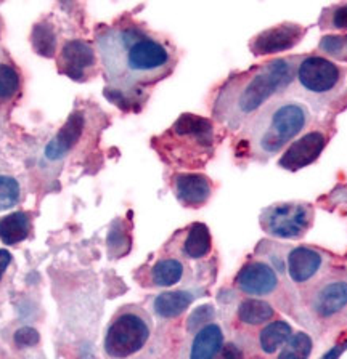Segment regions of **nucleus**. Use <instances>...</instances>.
Returning a JSON list of instances; mask_svg holds the SVG:
<instances>
[{
    "label": "nucleus",
    "mask_w": 347,
    "mask_h": 359,
    "mask_svg": "<svg viewBox=\"0 0 347 359\" xmlns=\"http://www.w3.org/2000/svg\"><path fill=\"white\" fill-rule=\"evenodd\" d=\"M306 29L296 22H282L261 34L251 41L249 48L256 56H267L288 52L304 37Z\"/></svg>",
    "instance_id": "6e6552de"
},
{
    "label": "nucleus",
    "mask_w": 347,
    "mask_h": 359,
    "mask_svg": "<svg viewBox=\"0 0 347 359\" xmlns=\"http://www.w3.org/2000/svg\"><path fill=\"white\" fill-rule=\"evenodd\" d=\"M313 348V341L306 332L291 335L287 345L282 348L278 359H309Z\"/></svg>",
    "instance_id": "5701e85b"
},
{
    "label": "nucleus",
    "mask_w": 347,
    "mask_h": 359,
    "mask_svg": "<svg viewBox=\"0 0 347 359\" xmlns=\"http://www.w3.org/2000/svg\"><path fill=\"white\" fill-rule=\"evenodd\" d=\"M312 112L298 98H277L244 123L237 140V154L267 161L288 148L306 132Z\"/></svg>",
    "instance_id": "7ed1b4c3"
},
{
    "label": "nucleus",
    "mask_w": 347,
    "mask_h": 359,
    "mask_svg": "<svg viewBox=\"0 0 347 359\" xmlns=\"http://www.w3.org/2000/svg\"><path fill=\"white\" fill-rule=\"evenodd\" d=\"M325 26L338 31H347V4L334 7L328 15V20H325Z\"/></svg>",
    "instance_id": "c85d7f7f"
},
{
    "label": "nucleus",
    "mask_w": 347,
    "mask_h": 359,
    "mask_svg": "<svg viewBox=\"0 0 347 359\" xmlns=\"http://www.w3.org/2000/svg\"><path fill=\"white\" fill-rule=\"evenodd\" d=\"M193 302V295L188 292L178 290V292H166L156 297L153 303V308L158 316L161 318H176L182 314Z\"/></svg>",
    "instance_id": "6ab92c4d"
},
{
    "label": "nucleus",
    "mask_w": 347,
    "mask_h": 359,
    "mask_svg": "<svg viewBox=\"0 0 347 359\" xmlns=\"http://www.w3.org/2000/svg\"><path fill=\"white\" fill-rule=\"evenodd\" d=\"M346 350H347V340L343 341V344H339V345H336L334 348H332V350H329L322 359H338Z\"/></svg>",
    "instance_id": "473e14b6"
},
{
    "label": "nucleus",
    "mask_w": 347,
    "mask_h": 359,
    "mask_svg": "<svg viewBox=\"0 0 347 359\" xmlns=\"http://www.w3.org/2000/svg\"><path fill=\"white\" fill-rule=\"evenodd\" d=\"M15 344L21 348H30L39 344V332L32 327H21L15 332Z\"/></svg>",
    "instance_id": "c756f323"
},
{
    "label": "nucleus",
    "mask_w": 347,
    "mask_h": 359,
    "mask_svg": "<svg viewBox=\"0 0 347 359\" xmlns=\"http://www.w3.org/2000/svg\"><path fill=\"white\" fill-rule=\"evenodd\" d=\"M98 50L105 74L114 92H137L167 76L172 52L158 39L137 26H116L98 36Z\"/></svg>",
    "instance_id": "f257e3e1"
},
{
    "label": "nucleus",
    "mask_w": 347,
    "mask_h": 359,
    "mask_svg": "<svg viewBox=\"0 0 347 359\" xmlns=\"http://www.w3.org/2000/svg\"><path fill=\"white\" fill-rule=\"evenodd\" d=\"M216 132L209 119L183 114L174 126L155 140L161 156L181 165L204 164L214 153Z\"/></svg>",
    "instance_id": "20e7f679"
},
{
    "label": "nucleus",
    "mask_w": 347,
    "mask_h": 359,
    "mask_svg": "<svg viewBox=\"0 0 347 359\" xmlns=\"http://www.w3.org/2000/svg\"><path fill=\"white\" fill-rule=\"evenodd\" d=\"M150 339V325L138 313H121L105 337V351L111 358H127L142 350Z\"/></svg>",
    "instance_id": "39448f33"
},
{
    "label": "nucleus",
    "mask_w": 347,
    "mask_h": 359,
    "mask_svg": "<svg viewBox=\"0 0 347 359\" xmlns=\"http://www.w3.org/2000/svg\"><path fill=\"white\" fill-rule=\"evenodd\" d=\"M291 335H293V327H291L289 323L278 319V321L268 323L266 327L261 330L259 345L266 353L272 355V353L278 351L280 348L287 345Z\"/></svg>",
    "instance_id": "a211bd4d"
},
{
    "label": "nucleus",
    "mask_w": 347,
    "mask_h": 359,
    "mask_svg": "<svg viewBox=\"0 0 347 359\" xmlns=\"http://www.w3.org/2000/svg\"><path fill=\"white\" fill-rule=\"evenodd\" d=\"M323 257L312 247H294L288 255V274L294 284H306L320 271Z\"/></svg>",
    "instance_id": "ddd939ff"
},
{
    "label": "nucleus",
    "mask_w": 347,
    "mask_h": 359,
    "mask_svg": "<svg viewBox=\"0 0 347 359\" xmlns=\"http://www.w3.org/2000/svg\"><path fill=\"white\" fill-rule=\"evenodd\" d=\"M212 318H214V310H212V306L204 305L197 308L188 318V330L203 329L204 325H208L206 323H209Z\"/></svg>",
    "instance_id": "cd10ccee"
},
{
    "label": "nucleus",
    "mask_w": 347,
    "mask_h": 359,
    "mask_svg": "<svg viewBox=\"0 0 347 359\" xmlns=\"http://www.w3.org/2000/svg\"><path fill=\"white\" fill-rule=\"evenodd\" d=\"M223 346V334L217 324H208L195 335L190 359H216Z\"/></svg>",
    "instance_id": "dca6fc26"
},
{
    "label": "nucleus",
    "mask_w": 347,
    "mask_h": 359,
    "mask_svg": "<svg viewBox=\"0 0 347 359\" xmlns=\"http://www.w3.org/2000/svg\"><path fill=\"white\" fill-rule=\"evenodd\" d=\"M31 231V222L27 213L15 212L0 220V239L4 244L13 245L27 238Z\"/></svg>",
    "instance_id": "f3484780"
},
{
    "label": "nucleus",
    "mask_w": 347,
    "mask_h": 359,
    "mask_svg": "<svg viewBox=\"0 0 347 359\" xmlns=\"http://www.w3.org/2000/svg\"><path fill=\"white\" fill-rule=\"evenodd\" d=\"M20 88V76L13 66L0 63V98H12Z\"/></svg>",
    "instance_id": "a878e982"
},
{
    "label": "nucleus",
    "mask_w": 347,
    "mask_h": 359,
    "mask_svg": "<svg viewBox=\"0 0 347 359\" xmlns=\"http://www.w3.org/2000/svg\"><path fill=\"white\" fill-rule=\"evenodd\" d=\"M84 130V117L79 112L70 116V119L61 127V130L55 135L52 142L47 144L46 156L50 161L61 159L76 144Z\"/></svg>",
    "instance_id": "2eb2a0df"
},
{
    "label": "nucleus",
    "mask_w": 347,
    "mask_h": 359,
    "mask_svg": "<svg viewBox=\"0 0 347 359\" xmlns=\"http://www.w3.org/2000/svg\"><path fill=\"white\" fill-rule=\"evenodd\" d=\"M20 201V184L12 177L0 175V210H7Z\"/></svg>",
    "instance_id": "bb28decb"
},
{
    "label": "nucleus",
    "mask_w": 347,
    "mask_h": 359,
    "mask_svg": "<svg viewBox=\"0 0 347 359\" xmlns=\"http://www.w3.org/2000/svg\"><path fill=\"white\" fill-rule=\"evenodd\" d=\"M183 276V265L177 258H164L159 260L151 269V280L158 287H171L177 284Z\"/></svg>",
    "instance_id": "4be33fe9"
},
{
    "label": "nucleus",
    "mask_w": 347,
    "mask_h": 359,
    "mask_svg": "<svg viewBox=\"0 0 347 359\" xmlns=\"http://www.w3.org/2000/svg\"><path fill=\"white\" fill-rule=\"evenodd\" d=\"M318 50L323 55L338 61H347V36L346 34H333L322 37Z\"/></svg>",
    "instance_id": "393cba45"
},
{
    "label": "nucleus",
    "mask_w": 347,
    "mask_h": 359,
    "mask_svg": "<svg viewBox=\"0 0 347 359\" xmlns=\"http://www.w3.org/2000/svg\"><path fill=\"white\" fill-rule=\"evenodd\" d=\"M10 262H12V254L8 250L0 249V279H2L4 273L7 271Z\"/></svg>",
    "instance_id": "2f4dec72"
},
{
    "label": "nucleus",
    "mask_w": 347,
    "mask_h": 359,
    "mask_svg": "<svg viewBox=\"0 0 347 359\" xmlns=\"http://www.w3.org/2000/svg\"><path fill=\"white\" fill-rule=\"evenodd\" d=\"M95 65L93 48L84 41H70L65 43L61 50L60 66L61 71L71 79L82 81L86 79L87 69H91Z\"/></svg>",
    "instance_id": "f8f14e48"
},
{
    "label": "nucleus",
    "mask_w": 347,
    "mask_h": 359,
    "mask_svg": "<svg viewBox=\"0 0 347 359\" xmlns=\"http://www.w3.org/2000/svg\"><path fill=\"white\" fill-rule=\"evenodd\" d=\"M211 247L212 239L208 226L203 223L192 224V228L188 229L185 241H183V254L188 258L198 260V258H203L209 254Z\"/></svg>",
    "instance_id": "aec40b11"
},
{
    "label": "nucleus",
    "mask_w": 347,
    "mask_h": 359,
    "mask_svg": "<svg viewBox=\"0 0 347 359\" xmlns=\"http://www.w3.org/2000/svg\"><path fill=\"white\" fill-rule=\"evenodd\" d=\"M262 228L280 239H299L312 223L310 205L302 202H283L264 210L261 217Z\"/></svg>",
    "instance_id": "423d86ee"
},
{
    "label": "nucleus",
    "mask_w": 347,
    "mask_h": 359,
    "mask_svg": "<svg viewBox=\"0 0 347 359\" xmlns=\"http://www.w3.org/2000/svg\"><path fill=\"white\" fill-rule=\"evenodd\" d=\"M32 45H34V50L39 55L52 58L55 50H57V37H55L52 27L46 22L34 26V29H32Z\"/></svg>",
    "instance_id": "b1692460"
},
{
    "label": "nucleus",
    "mask_w": 347,
    "mask_h": 359,
    "mask_svg": "<svg viewBox=\"0 0 347 359\" xmlns=\"http://www.w3.org/2000/svg\"><path fill=\"white\" fill-rule=\"evenodd\" d=\"M217 359H243V351L235 344H227L221 348Z\"/></svg>",
    "instance_id": "7c9ffc66"
},
{
    "label": "nucleus",
    "mask_w": 347,
    "mask_h": 359,
    "mask_svg": "<svg viewBox=\"0 0 347 359\" xmlns=\"http://www.w3.org/2000/svg\"><path fill=\"white\" fill-rule=\"evenodd\" d=\"M341 69L332 60L320 55L302 56L296 67L294 83L298 86L301 97L302 93L309 97H325L332 93L341 82Z\"/></svg>",
    "instance_id": "0eeeda50"
},
{
    "label": "nucleus",
    "mask_w": 347,
    "mask_h": 359,
    "mask_svg": "<svg viewBox=\"0 0 347 359\" xmlns=\"http://www.w3.org/2000/svg\"><path fill=\"white\" fill-rule=\"evenodd\" d=\"M301 58H273L228 79L216 97L214 119L230 130H238L268 103L288 92Z\"/></svg>",
    "instance_id": "f03ea898"
},
{
    "label": "nucleus",
    "mask_w": 347,
    "mask_h": 359,
    "mask_svg": "<svg viewBox=\"0 0 347 359\" xmlns=\"http://www.w3.org/2000/svg\"><path fill=\"white\" fill-rule=\"evenodd\" d=\"M275 310L270 303L261 299H246L238 308L240 321L248 325H261L272 321Z\"/></svg>",
    "instance_id": "412c9836"
},
{
    "label": "nucleus",
    "mask_w": 347,
    "mask_h": 359,
    "mask_svg": "<svg viewBox=\"0 0 347 359\" xmlns=\"http://www.w3.org/2000/svg\"><path fill=\"white\" fill-rule=\"evenodd\" d=\"M328 143V137L323 130H312L302 133L284 149L283 156L280 157V167L287 170H301L312 162L318 159V156L323 153L325 146Z\"/></svg>",
    "instance_id": "1a4fd4ad"
},
{
    "label": "nucleus",
    "mask_w": 347,
    "mask_h": 359,
    "mask_svg": "<svg viewBox=\"0 0 347 359\" xmlns=\"http://www.w3.org/2000/svg\"><path fill=\"white\" fill-rule=\"evenodd\" d=\"M278 276L270 265L264 262H249L237 276L238 289L248 295L266 297L278 289Z\"/></svg>",
    "instance_id": "9d476101"
},
{
    "label": "nucleus",
    "mask_w": 347,
    "mask_h": 359,
    "mask_svg": "<svg viewBox=\"0 0 347 359\" xmlns=\"http://www.w3.org/2000/svg\"><path fill=\"white\" fill-rule=\"evenodd\" d=\"M174 188L177 199L187 207H201L212 193L209 178L201 173H177L174 177Z\"/></svg>",
    "instance_id": "9b49d317"
},
{
    "label": "nucleus",
    "mask_w": 347,
    "mask_h": 359,
    "mask_svg": "<svg viewBox=\"0 0 347 359\" xmlns=\"http://www.w3.org/2000/svg\"><path fill=\"white\" fill-rule=\"evenodd\" d=\"M347 306V280H332L312 297V310L320 318H333Z\"/></svg>",
    "instance_id": "4468645a"
}]
</instances>
